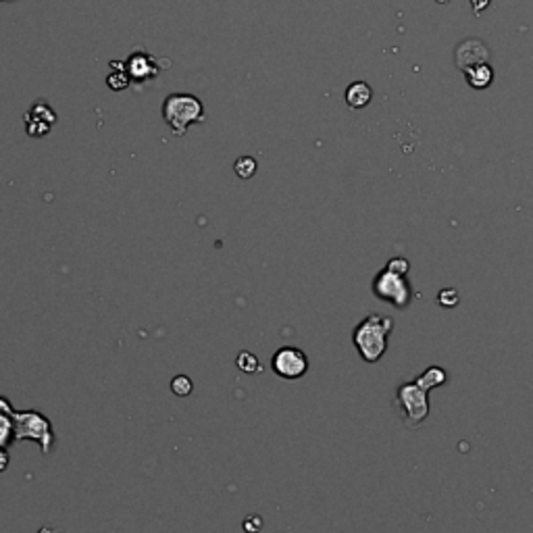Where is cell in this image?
Segmentation results:
<instances>
[{
  "label": "cell",
  "mask_w": 533,
  "mask_h": 533,
  "mask_svg": "<svg viewBox=\"0 0 533 533\" xmlns=\"http://www.w3.org/2000/svg\"><path fill=\"white\" fill-rule=\"evenodd\" d=\"M394 329V321L385 315H369L352 331V342L365 363H377L387 350V338Z\"/></svg>",
  "instance_id": "6da1fadb"
},
{
  "label": "cell",
  "mask_w": 533,
  "mask_h": 533,
  "mask_svg": "<svg viewBox=\"0 0 533 533\" xmlns=\"http://www.w3.org/2000/svg\"><path fill=\"white\" fill-rule=\"evenodd\" d=\"M162 117L175 136H184L192 123L205 121V107L192 94H171L162 105Z\"/></svg>",
  "instance_id": "7a4b0ae2"
},
{
  "label": "cell",
  "mask_w": 533,
  "mask_h": 533,
  "mask_svg": "<svg viewBox=\"0 0 533 533\" xmlns=\"http://www.w3.org/2000/svg\"><path fill=\"white\" fill-rule=\"evenodd\" d=\"M427 390H423L417 381H406L396 392V402L402 413V421L406 427L421 425L429 415V400Z\"/></svg>",
  "instance_id": "3957f363"
},
{
  "label": "cell",
  "mask_w": 533,
  "mask_h": 533,
  "mask_svg": "<svg viewBox=\"0 0 533 533\" xmlns=\"http://www.w3.org/2000/svg\"><path fill=\"white\" fill-rule=\"evenodd\" d=\"M373 294L383 300L390 302L398 309H404L411 304V283L406 281L404 275L394 273L390 269H383L373 279Z\"/></svg>",
  "instance_id": "277c9868"
},
{
  "label": "cell",
  "mask_w": 533,
  "mask_h": 533,
  "mask_svg": "<svg viewBox=\"0 0 533 533\" xmlns=\"http://www.w3.org/2000/svg\"><path fill=\"white\" fill-rule=\"evenodd\" d=\"M15 437L17 439H36L42 444V452L51 450L53 429L51 423L38 413H13Z\"/></svg>",
  "instance_id": "5b68a950"
},
{
  "label": "cell",
  "mask_w": 533,
  "mask_h": 533,
  "mask_svg": "<svg viewBox=\"0 0 533 533\" xmlns=\"http://www.w3.org/2000/svg\"><path fill=\"white\" fill-rule=\"evenodd\" d=\"M273 373L279 375L281 379H300L309 371V359L300 348L294 346H283L279 348L273 359H271Z\"/></svg>",
  "instance_id": "8992f818"
},
{
  "label": "cell",
  "mask_w": 533,
  "mask_h": 533,
  "mask_svg": "<svg viewBox=\"0 0 533 533\" xmlns=\"http://www.w3.org/2000/svg\"><path fill=\"white\" fill-rule=\"evenodd\" d=\"M487 58H489V53L480 40H467L456 49V65L461 71L481 65V63H487Z\"/></svg>",
  "instance_id": "52a82bcc"
},
{
  "label": "cell",
  "mask_w": 533,
  "mask_h": 533,
  "mask_svg": "<svg viewBox=\"0 0 533 533\" xmlns=\"http://www.w3.org/2000/svg\"><path fill=\"white\" fill-rule=\"evenodd\" d=\"M127 67H129V77L134 79H148L159 73L157 58L148 54H131L127 60Z\"/></svg>",
  "instance_id": "ba28073f"
},
{
  "label": "cell",
  "mask_w": 533,
  "mask_h": 533,
  "mask_svg": "<svg viewBox=\"0 0 533 533\" xmlns=\"http://www.w3.org/2000/svg\"><path fill=\"white\" fill-rule=\"evenodd\" d=\"M373 98V90L367 82H354L346 88V105L354 110L365 108Z\"/></svg>",
  "instance_id": "9c48e42d"
},
{
  "label": "cell",
  "mask_w": 533,
  "mask_h": 533,
  "mask_svg": "<svg viewBox=\"0 0 533 533\" xmlns=\"http://www.w3.org/2000/svg\"><path fill=\"white\" fill-rule=\"evenodd\" d=\"M469 86L475 88V90H485L492 82H494V69L487 65V63H481V65H475V67H469L463 71Z\"/></svg>",
  "instance_id": "30bf717a"
},
{
  "label": "cell",
  "mask_w": 533,
  "mask_h": 533,
  "mask_svg": "<svg viewBox=\"0 0 533 533\" xmlns=\"http://www.w3.org/2000/svg\"><path fill=\"white\" fill-rule=\"evenodd\" d=\"M446 379H448V375L444 369H439V367H429L425 373H421L415 381L423 387V390H433V387H439V385H444L446 383Z\"/></svg>",
  "instance_id": "8fae6325"
},
{
  "label": "cell",
  "mask_w": 533,
  "mask_h": 533,
  "mask_svg": "<svg viewBox=\"0 0 533 533\" xmlns=\"http://www.w3.org/2000/svg\"><path fill=\"white\" fill-rule=\"evenodd\" d=\"M257 167H259V165H257V160L252 159V157H240V159L233 162V171H236V175L242 177V179L255 177Z\"/></svg>",
  "instance_id": "7c38bea8"
},
{
  "label": "cell",
  "mask_w": 533,
  "mask_h": 533,
  "mask_svg": "<svg viewBox=\"0 0 533 533\" xmlns=\"http://www.w3.org/2000/svg\"><path fill=\"white\" fill-rule=\"evenodd\" d=\"M236 365L244 373H257V371H261V363H259V359L252 352H240L238 359H236Z\"/></svg>",
  "instance_id": "4fadbf2b"
},
{
  "label": "cell",
  "mask_w": 533,
  "mask_h": 533,
  "mask_svg": "<svg viewBox=\"0 0 533 533\" xmlns=\"http://www.w3.org/2000/svg\"><path fill=\"white\" fill-rule=\"evenodd\" d=\"M192 390H194V383H192V379H190L188 375H177V377L171 379V392H173L175 396H179V398L190 396Z\"/></svg>",
  "instance_id": "5bb4252c"
},
{
  "label": "cell",
  "mask_w": 533,
  "mask_h": 533,
  "mask_svg": "<svg viewBox=\"0 0 533 533\" xmlns=\"http://www.w3.org/2000/svg\"><path fill=\"white\" fill-rule=\"evenodd\" d=\"M437 302H439L442 307H446V309H452V307L458 304V292L452 290V288H446V290H442V292L437 294Z\"/></svg>",
  "instance_id": "9a60e30c"
},
{
  "label": "cell",
  "mask_w": 533,
  "mask_h": 533,
  "mask_svg": "<svg viewBox=\"0 0 533 533\" xmlns=\"http://www.w3.org/2000/svg\"><path fill=\"white\" fill-rule=\"evenodd\" d=\"M385 269H390V271H394V273H400V275H406L409 273V261L406 259H402V257H396V259H392V261H387V265Z\"/></svg>",
  "instance_id": "2e32d148"
},
{
  "label": "cell",
  "mask_w": 533,
  "mask_h": 533,
  "mask_svg": "<svg viewBox=\"0 0 533 533\" xmlns=\"http://www.w3.org/2000/svg\"><path fill=\"white\" fill-rule=\"evenodd\" d=\"M127 84H129V75H125L123 71L117 73V77H115V75L108 77V86H110L113 90H123V88H127Z\"/></svg>",
  "instance_id": "e0dca14e"
},
{
  "label": "cell",
  "mask_w": 533,
  "mask_h": 533,
  "mask_svg": "<svg viewBox=\"0 0 533 533\" xmlns=\"http://www.w3.org/2000/svg\"><path fill=\"white\" fill-rule=\"evenodd\" d=\"M263 527V519L259 515H250L246 521H244V529L246 532H259Z\"/></svg>",
  "instance_id": "ac0fdd59"
},
{
  "label": "cell",
  "mask_w": 533,
  "mask_h": 533,
  "mask_svg": "<svg viewBox=\"0 0 533 533\" xmlns=\"http://www.w3.org/2000/svg\"><path fill=\"white\" fill-rule=\"evenodd\" d=\"M8 433H11V425H8V421L4 419V415H0V444L6 442Z\"/></svg>",
  "instance_id": "d6986e66"
},
{
  "label": "cell",
  "mask_w": 533,
  "mask_h": 533,
  "mask_svg": "<svg viewBox=\"0 0 533 533\" xmlns=\"http://www.w3.org/2000/svg\"><path fill=\"white\" fill-rule=\"evenodd\" d=\"M6 465H8V454L4 450H0V471H4Z\"/></svg>",
  "instance_id": "ffe728a7"
}]
</instances>
